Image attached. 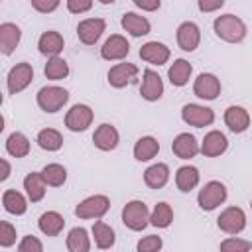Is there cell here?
<instances>
[{
	"mask_svg": "<svg viewBox=\"0 0 252 252\" xmlns=\"http://www.w3.org/2000/svg\"><path fill=\"white\" fill-rule=\"evenodd\" d=\"M250 207H252V203H250Z\"/></svg>",
	"mask_w": 252,
	"mask_h": 252,
	"instance_id": "obj_47",
	"label": "cell"
},
{
	"mask_svg": "<svg viewBox=\"0 0 252 252\" xmlns=\"http://www.w3.org/2000/svg\"><path fill=\"white\" fill-rule=\"evenodd\" d=\"M193 93H195L199 98L215 100V98L219 96V93H220V81H219L213 73H201V75L195 79Z\"/></svg>",
	"mask_w": 252,
	"mask_h": 252,
	"instance_id": "obj_11",
	"label": "cell"
},
{
	"mask_svg": "<svg viewBox=\"0 0 252 252\" xmlns=\"http://www.w3.org/2000/svg\"><path fill=\"white\" fill-rule=\"evenodd\" d=\"M24 189H26L28 199H30L32 203L41 201V199L45 197V181H43L41 173H35V171L28 173V175L24 177Z\"/></svg>",
	"mask_w": 252,
	"mask_h": 252,
	"instance_id": "obj_25",
	"label": "cell"
},
{
	"mask_svg": "<svg viewBox=\"0 0 252 252\" xmlns=\"http://www.w3.org/2000/svg\"><path fill=\"white\" fill-rule=\"evenodd\" d=\"M32 6H33L37 12L47 14V12H53V10L59 6V2H57V0H32Z\"/></svg>",
	"mask_w": 252,
	"mask_h": 252,
	"instance_id": "obj_43",
	"label": "cell"
},
{
	"mask_svg": "<svg viewBox=\"0 0 252 252\" xmlns=\"http://www.w3.org/2000/svg\"><path fill=\"white\" fill-rule=\"evenodd\" d=\"M67 8H69V12H73V14H81V12L91 10V8H93V2H91V0H69V2H67Z\"/></svg>",
	"mask_w": 252,
	"mask_h": 252,
	"instance_id": "obj_42",
	"label": "cell"
},
{
	"mask_svg": "<svg viewBox=\"0 0 252 252\" xmlns=\"http://www.w3.org/2000/svg\"><path fill=\"white\" fill-rule=\"evenodd\" d=\"M45 77L51 79V81H61L69 75V65L63 57H51L47 63H45V69H43Z\"/></svg>",
	"mask_w": 252,
	"mask_h": 252,
	"instance_id": "obj_36",
	"label": "cell"
},
{
	"mask_svg": "<svg viewBox=\"0 0 252 252\" xmlns=\"http://www.w3.org/2000/svg\"><path fill=\"white\" fill-rule=\"evenodd\" d=\"M63 224H65L63 217H61L59 213H55V211L43 213V215L39 217V220H37L39 230H41L43 234H47V236H57V234L63 230Z\"/></svg>",
	"mask_w": 252,
	"mask_h": 252,
	"instance_id": "obj_28",
	"label": "cell"
},
{
	"mask_svg": "<svg viewBox=\"0 0 252 252\" xmlns=\"http://www.w3.org/2000/svg\"><path fill=\"white\" fill-rule=\"evenodd\" d=\"M217 224L226 234H238L246 226V215L240 207H228L220 213V217L217 219Z\"/></svg>",
	"mask_w": 252,
	"mask_h": 252,
	"instance_id": "obj_6",
	"label": "cell"
},
{
	"mask_svg": "<svg viewBox=\"0 0 252 252\" xmlns=\"http://www.w3.org/2000/svg\"><path fill=\"white\" fill-rule=\"evenodd\" d=\"M201 41V32L199 26L193 22H183L177 28V43L183 51H195Z\"/></svg>",
	"mask_w": 252,
	"mask_h": 252,
	"instance_id": "obj_13",
	"label": "cell"
},
{
	"mask_svg": "<svg viewBox=\"0 0 252 252\" xmlns=\"http://www.w3.org/2000/svg\"><path fill=\"white\" fill-rule=\"evenodd\" d=\"M140 94L146 100H158L163 94V83H161V77L156 71H152V69L144 71V81H142V87H140Z\"/></svg>",
	"mask_w": 252,
	"mask_h": 252,
	"instance_id": "obj_18",
	"label": "cell"
},
{
	"mask_svg": "<svg viewBox=\"0 0 252 252\" xmlns=\"http://www.w3.org/2000/svg\"><path fill=\"white\" fill-rule=\"evenodd\" d=\"M122 28L130 33V35H134V37H140V35H146V33H150V22L144 18V16H138V14H134V12H126L124 16H122Z\"/></svg>",
	"mask_w": 252,
	"mask_h": 252,
	"instance_id": "obj_23",
	"label": "cell"
},
{
	"mask_svg": "<svg viewBox=\"0 0 252 252\" xmlns=\"http://www.w3.org/2000/svg\"><path fill=\"white\" fill-rule=\"evenodd\" d=\"M213 30L215 33L222 39V41H228V43H238L246 37V26L244 22L234 16V14H224V16H219L215 22H213Z\"/></svg>",
	"mask_w": 252,
	"mask_h": 252,
	"instance_id": "obj_1",
	"label": "cell"
},
{
	"mask_svg": "<svg viewBox=\"0 0 252 252\" xmlns=\"http://www.w3.org/2000/svg\"><path fill=\"white\" fill-rule=\"evenodd\" d=\"M169 179V167L165 163H154L144 171V181L152 189H161Z\"/></svg>",
	"mask_w": 252,
	"mask_h": 252,
	"instance_id": "obj_24",
	"label": "cell"
},
{
	"mask_svg": "<svg viewBox=\"0 0 252 252\" xmlns=\"http://www.w3.org/2000/svg\"><path fill=\"white\" fill-rule=\"evenodd\" d=\"M191 71H193V67H191L189 61H185V59H175L173 65H171L169 71H167L169 83H171L173 87H183V85H187V81H189V77H191Z\"/></svg>",
	"mask_w": 252,
	"mask_h": 252,
	"instance_id": "obj_27",
	"label": "cell"
},
{
	"mask_svg": "<svg viewBox=\"0 0 252 252\" xmlns=\"http://www.w3.org/2000/svg\"><path fill=\"white\" fill-rule=\"evenodd\" d=\"M93 122V110L87 104H75L71 106V110L65 116V126L71 132H83L91 126Z\"/></svg>",
	"mask_w": 252,
	"mask_h": 252,
	"instance_id": "obj_9",
	"label": "cell"
},
{
	"mask_svg": "<svg viewBox=\"0 0 252 252\" xmlns=\"http://www.w3.org/2000/svg\"><path fill=\"white\" fill-rule=\"evenodd\" d=\"M136 75H138V67L136 65H132V63H118V65L110 67V71H108V83L114 89H122Z\"/></svg>",
	"mask_w": 252,
	"mask_h": 252,
	"instance_id": "obj_17",
	"label": "cell"
},
{
	"mask_svg": "<svg viewBox=\"0 0 252 252\" xmlns=\"http://www.w3.org/2000/svg\"><path fill=\"white\" fill-rule=\"evenodd\" d=\"M181 118L183 122H187L189 126H195V128H203V126H209L213 124L215 120V112L207 106H201V104H185L181 108Z\"/></svg>",
	"mask_w": 252,
	"mask_h": 252,
	"instance_id": "obj_8",
	"label": "cell"
},
{
	"mask_svg": "<svg viewBox=\"0 0 252 252\" xmlns=\"http://www.w3.org/2000/svg\"><path fill=\"white\" fill-rule=\"evenodd\" d=\"M33 79V69L30 63H18L10 69L8 73V93L10 94H18L22 93Z\"/></svg>",
	"mask_w": 252,
	"mask_h": 252,
	"instance_id": "obj_7",
	"label": "cell"
},
{
	"mask_svg": "<svg viewBox=\"0 0 252 252\" xmlns=\"http://www.w3.org/2000/svg\"><path fill=\"white\" fill-rule=\"evenodd\" d=\"M159 248H161V238L156 236V234L144 236V238L138 242V252H158Z\"/></svg>",
	"mask_w": 252,
	"mask_h": 252,
	"instance_id": "obj_40",
	"label": "cell"
},
{
	"mask_svg": "<svg viewBox=\"0 0 252 252\" xmlns=\"http://www.w3.org/2000/svg\"><path fill=\"white\" fill-rule=\"evenodd\" d=\"M158 152H159V144H158V140L152 138V136L140 138V140L136 142V146H134V158H136L138 161H148V159L156 158Z\"/></svg>",
	"mask_w": 252,
	"mask_h": 252,
	"instance_id": "obj_29",
	"label": "cell"
},
{
	"mask_svg": "<svg viewBox=\"0 0 252 252\" xmlns=\"http://www.w3.org/2000/svg\"><path fill=\"white\" fill-rule=\"evenodd\" d=\"M20 37H22V30L12 24V22H4L0 24V51L4 55H10L16 45L20 43Z\"/></svg>",
	"mask_w": 252,
	"mask_h": 252,
	"instance_id": "obj_19",
	"label": "cell"
},
{
	"mask_svg": "<svg viewBox=\"0 0 252 252\" xmlns=\"http://www.w3.org/2000/svg\"><path fill=\"white\" fill-rule=\"evenodd\" d=\"M128 51H130V43H128L126 37L120 35V33L110 35V37L104 41V45L100 47V55H102V59H106V61L124 59V57L128 55Z\"/></svg>",
	"mask_w": 252,
	"mask_h": 252,
	"instance_id": "obj_12",
	"label": "cell"
},
{
	"mask_svg": "<svg viewBox=\"0 0 252 252\" xmlns=\"http://www.w3.org/2000/svg\"><path fill=\"white\" fill-rule=\"evenodd\" d=\"M16 242V228L8 222V220H2L0 222V244L4 246V248H8V246H12Z\"/></svg>",
	"mask_w": 252,
	"mask_h": 252,
	"instance_id": "obj_39",
	"label": "cell"
},
{
	"mask_svg": "<svg viewBox=\"0 0 252 252\" xmlns=\"http://www.w3.org/2000/svg\"><path fill=\"white\" fill-rule=\"evenodd\" d=\"M41 177H43L45 185L59 187V185H63L65 179H67V169H65L61 163H47V165L41 169Z\"/></svg>",
	"mask_w": 252,
	"mask_h": 252,
	"instance_id": "obj_34",
	"label": "cell"
},
{
	"mask_svg": "<svg viewBox=\"0 0 252 252\" xmlns=\"http://www.w3.org/2000/svg\"><path fill=\"white\" fill-rule=\"evenodd\" d=\"M224 124L234 134H240L250 126V116L242 106H228L224 110Z\"/></svg>",
	"mask_w": 252,
	"mask_h": 252,
	"instance_id": "obj_22",
	"label": "cell"
},
{
	"mask_svg": "<svg viewBox=\"0 0 252 252\" xmlns=\"http://www.w3.org/2000/svg\"><path fill=\"white\" fill-rule=\"evenodd\" d=\"M171 150H173V154H175L177 158H181V159L195 158V156L201 152V148H199V144H197L195 136H191V134H187V132L179 134V136L173 140Z\"/></svg>",
	"mask_w": 252,
	"mask_h": 252,
	"instance_id": "obj_20",
	"label": "cell"
},
{
	"mask_svg": "<svg viewBox=\"0 0 252 252\" xmlns=\"http://www.w3.org/2000/svg\"><path fill=\"white\" fill-rule=\"evenodd\" d=\"M226 148H228L226 136L222 132H219V130H213V132H209L205 136V140L201 144V154L207 156V158H217V156L224 154Z\"/></svg>",
	"mask_w": 252,
	"mask_h": 252,
	"instance_id": "obj_15",
	"label": "cell"
},
{
	"mask_svg": "<svg viewBox=\"0 0 252 252\" xmlns=\"http://www.w3.org/2000/svg\"><path fill=\"white\" fill-rule=\"evenodd\" d=\"M18 252H43V246L39 242V238H35L33 234H28L22 238L20 246H18Z\"/></svg>",
	"mask_w": 252,
	"mask_h": 252,
	"instance_id": "obj_41",
	"label": "cell"
},
{
	"mask_svg": "<svg viewBox=\"0 0 252 252\" xmlns=\"http://www.w3.org/2000/svg\"><path fill=\"white\" fill-rule=\"evenodd\" d=\"M108 209H110V201L106 195H93L75 207V215L79 219H100Z\"/></svg>",
	"mask_w": 252,
	"mask_h": 252,
	"instance_id": "obj_5",
	"label": "cell"
},
{
	"mask_svg": "<svg viewBox=\"0 0 252 252\" xmlns=\"http://www.w3.org/2000/svg\"><path fill=\"white\" fill-rule=\"evenodd\" d=\"M226 199V187L220 181H209L197 195V203L203 211H213Z\"/></svg>",
	"mask_w": 252,
	"mask_h": 252,
	"instance_id": "obj_4",
	"label": "cell"
},
{
	"mask_svg": "<svg viewBox=\"0 0 252 252\" xmlns=\"http://www.w3.org/2000/svg\"><path fill=\"white\" fill-rule=\"evenodd\" d=\"M104 28H106V24H104L102 18H87V20L79 22V26H77V35H79V39H81L85 45H93V43H96V39L102 35Z\"/></svg>",
	"mask_w": 252,
	"mask_h": 252,
	"instance_id": "obj_10",
	"label": "cell"
},
{
	"mask_svg": "<svg viewBox=\"0 0 252 252\" xmlns=\"http://www.w3.org/2000/svg\"><path fill=\"white\" fill-rule=\"evenodd\" d=\"M0 163H2V175H0V181H6L8 175H10V163H8L6 159H2Z\"/></svg>",
	"mask_w": 252,
	"mask_h": 252,
	"instance_id": "obj_46",
	"label": "cell"
},
{
	"mask_svg": "<svg viewBox=\"0 0 252 252\" xmlns=\"http://www.w3.org/2000/svg\"><path fill=\"white\" fill-rule=\"evenodd\" d=\"M37 144L41 150H47V152H57L61 146H63V136L53 130V128H43L39 134H37Z\"/></svg>",
	"mask_w": 252,
	"mask_h": 252,
	"instance_id": "obj_35",
	"label": "cell"
},
{
	"mask_svg": "<svg viewBox=\"0 0 252 252\" xmlns=\"http://www.w3.org/2000/svg\"><path fill=\"white\" fill-rule=\"evenodd\" d=\"M2 205H4V209H6L8 213H12V215H24L26 209H28V203H26L24 195L18 193V191H14V189L4 191V195H2Z\"/></svg>",
	"mask_w": 252,
	"mask_h": 252,
	"instance_id": "obj_32",
	"label": "cell"
},
{
	"mask_svg": "<svg viewBox=\"0 0 252 252\" xmlns=\"http://www.w3.org/2000/svg\"><path fill=\"white\" fill-rule=\"evenodd\" d=\"M67 248L71 252H89L91 250V240L89 234L83 226H75L67 234Z\"/></svg>",
	"mask_w": 252,
	"mask_h": 252,
	"instance_id": "obj_30",
	"label": "cell"
},
{
	"mask_svg": "<svg viewBox=\"0 0 252 252\" xmlns=\"http://www.w3.org/2000/svg\"><path fill=\"white\" fill-rule=\"evenodd\" d=\"M118 130L112 126V124H100L96 130H94V134H93V142H94V146L98 148V150H102V152H110V150H114L116 146H118Z\"/></svg>",
	"mask_w": 252,
	"mask_h": 252,
	"instance_id": "obj_14",
	"label": "cell"
},
{
	"mask_svg": "<svg viewBox=\"0 0 252 252\" xmlns=\"http://www.w3.org/2000/svg\"><path fill=\"white\" fill-rule=\"evenodd\" d=\"M171 220H173L171 207L167 203H158L156 209H154V213L150 215V222L154 226H158V228H167L171 224Z\"/></svg>",
	"mask_w": 252,
	"mask_h": 252,
	"instance_id": "obj_37",
	"label": "cell"
},
{
	"mask_svg": "<svg viewBox=\"0 0 252 252\" xmlns=\"http://www.w3.org/2000/svg\"><path fill=\"white\" fill-rule=\"evenodd\" d=\"M63 37L59 32H43L39 35V41H37V47H39V53L43 55H49V57H59V53L63 51Z\"/></svg>",
	"mask_w": 252,
	"mask_h": 252,
	"instance_id": "obj_21",
	"label": "cell"
},
{
	"mask_svg": "<svg viewBox=\"0 0 252 252\" xmlns=\"http://www.w3.org/2000/svg\"><path fill=\"white\" fill-rule=\"evenodd\" d=\"M134 4L142 10H158L159 8V0H154V2H142V0H134Z\"/></svg>",
	"mask_w": 252,
	"mask_h": 252,
	"instance_id": "obj_45",
	"label": "cell"
},
{
	"mask_svg": "<svg viewBox=\"0 0 252 252\" xmlns=\"http://www.w3.org/2000/svg\"><path fill=\"white\" fill-rule=\"evenodd\" d=\"M199 183V169L193 167V165H183L177 169L175 173V185L179 191L183 193H189L191 189H195Z\"/></svg>",
	"mask_w": 252,
	"mask_h": 252,
	"instance_id": "obj_26",
	"label": "cell"
},
{
	"mask_svg": "<svg viewBox=\"0 0 252 252\" xmlns=\"http://www.w3.org/2000/svg\"><path fill=\"white\" fill-rule=\"evenodd\" d=\"M6 152L14 158H24L30 154V140L22 132H12L6 140Z\"/></svg>",
	"mask_w": 252,
	"mask_h": 252,
	"instance_id": "obj_31",
	"label": "cell"
},
{
	"mask_svg": "<svg viewBox=\"0 0 252 252\" xmlns=\"http://www.w3.org/2000/svg\"><path fill=\"white\" fill-rule=\"evenodd\" d=\"M140 57L152 65H163L169 59V47L159 41H148L140 47Z\"/></svg>",
	"mask_w": 252,
	"mask_h": 252,
	"instance_id": "obj_16",
	"label": "cell"
},
{
	"mask_svg": "<svg viewBox=\"0 0 252 252\" xmlns=\"http://www.w3.org/2000/svg\"><path fill=\"white\" fill-rule=\"evenodd\" d=\"M122 222L130 230H142L150 222V213L144 201H130L122 209Z\"/></svg>",
	"mask_w": 252,
	"mask_h": 252,
	"instance_id": "obj_2",
	"label": "cell"
},
{
	"mask_svg": "<svg viewBox=\"0 0 252 252\" xmlns=\"http://www.w3.org/2000/svg\"><path fill=\"white\" fill-rule=\"evenodd\" d=\"M69 100V93L61 87H43L37 93V104L45 112H57L61 110Z\"/></svg>",
	"mask_w": 252,
	"mask_h": 252,
	"instance_id": "obj_3",
	"label": "cell"
},
{
	"mask_svg": "<svg viewBox=\"0 0 252 252\" xmlns=\"http://www.w3.org/2000/svg\"><path fill=\"white\" fill-rule=\"evenodd\" d=\"M222 4H224L222 0H217V2H199L197 6H199V10H201V12H213V10L220 8Z\"/></svg>",
	"mask_w": 252,
	"mask_h": 252,
	"instance_id": "obj_44",
	"label": "cell"
},
{
	"mask_svg": "<svg viewBox=\"0 0 252 252\" xmlns=\"http://www.w3.org/2000/svg\"><path fill=\"white\" fill-rule=\"evenodd\" d=\"M93 236H94V244H96L100 250L110 248V246L114 244V240H116L114 230H112L108 224L100 222V220H96V222L93 224Z\"/></svg>",
	"mask_w": 252,
	"mask_h": 252,
	"instance_id": "obj_33",
	"label": "cell"
},
{
	"mask_svg": "<svg viewBox=\"0 0 252 252\" xmlns=\"http://www.w3.org/2000/svg\"><path fill=\"white\" fill-rule=\"evenodd\" d=\"M252 242L244 238H226L220 242V252H250Z\"/></svg>",
	"mask_w": 252,
	"mask_h": 252,
	"instance_id": "obj_38",
	"label": "cell"
}]
</instances>
